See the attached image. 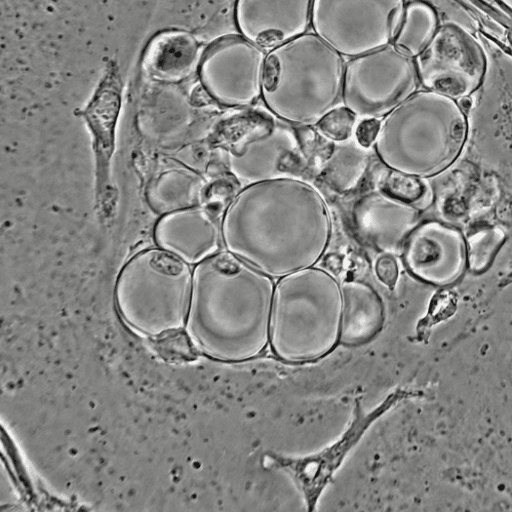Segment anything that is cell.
I'll use <instances>...</instances> for the list:
<instances>
[{"mask_svg":"<svg viewBox=\"0 0 512 512\" xmlns=\"http://www.w3.org/2000/svg\"><path fill=\"white\" fill-rule=\"evenodd\" d=\"M220 226L226 250L272 278L316 266L332 237L324 196L293 176L247 184Z\"/></svg>","mask_w":512,"mask_h":512,"instance_id":"obj_1","label":"cell"},{"mask_svg":"<svg viewBox=\"0 0 512 512\" xmlns=\"http://www.w3.org/2000/svg\"><path fill=\"white\" fill-rule=\"evenodd\" d=\"M274 278L229 251L194 265L191 301L220 324L214 357L247 362L269 348Z\"/></svg>","mask_w":512,"mask_h":512,"instance_id":"obj_2","label":"cell"},{"mask_svg":"<svg viewBox=\"0 0 512 512\" xmlns=\"http://www.w3.org/2000/svg\"><path fill=\"white\" fill-rule=\"evenodd\" d=\"M341 282L330 271L309 267L275 282L269 350L288 364L316 362L340 345Z\"/></svg>","mask_w":512,"mask_h":512,"instance_id":"obj_3","label":"cell"},{"mask_svg":"<svg viewBox=\"0 0 512 512\" xmlns=\"http://www.w3.org/2000/svg\"><path fill=\"white\" fill-rule=\"evenodd\" d=\"M346 60L313 31L267 51L261 98L289 124L315 125L343 105Z\"/></svg>","mask_w":512,"mask_h":512,"instance_id":"obj_4","label":"cell"},{"mask_svg":"<svg viewBox=\"0 0 512 512\" xmlns=\"http://www.w3.org/2000/svg\"><path fill=\"white\" fill-rule=\"evenodd\" d=\"M467 134V119L457 104L417 92L381 119L374 148L387 168L428 178L455 162Z\"/></svg>","mask_w":512,"mask_h":512,"instance_id":"obj_5","label":"cell"},{"mask_svg":"<svg viewBox=\"0 0 512 512\" xmlns=\"http://www.w3.org/2000/svg\"><path fill=\"white\" fill-rule=\"evenodd\" d=\"M404 9V0H314L311 28L350 59L392 43Z\"/></svg>","mask_w":512,"mask_h":512,"instance_id":"obj_6","label":"cell"},{"mask_svg":"<svg viewBox=\"0 0 512 512\" xmlns=\"http://www.w3.org/2000/svg\"><path fill=\"white\" fill-rule=\"evenodd\" d=\"M416 87L411 56L390 43L346 61L342 101L358 120L382 119Z\"/></svg>","mask_w":512,"mask_h":512,"instance_id":"obj_7","label":"cell"},{"mask_svg":"<svg viewBox=\"0 0 512 512\" xmlns=\"http://www.w3.org/2000/svg\"><path fill=\"white\" fill-rule=\"evenodd\" d=\"M266 55L240 33L216 39L203 51L197 70L204 91L223 107L252 106L262 95Z\"/></svg>","mask_w":512,"mask_h":512,"instance_id":"obj_8","label":"cell"},{"mask_svg":"<svg viewBox=\"0 0 512 512\" xmlns=\"http://www.w3.org/2000/svg\"><path fill=\"white\" fill-rule=\"evenodd\" d=\"M225 155L230 173L246 184L291 176L302 156L295 132L269 121L238 136Z\"/></svg>","mask_w":512,"mask_h":512,"instance_id":"obj_9","label":"cell"},{"mask_svg":"<svg viewBox=\"0 0 512 512\" xmlns=\"http://www.w3.org/2000/svg\"><path fill=\"white\" fill-rule=\"evenodd\" d=\"M405 396L404 391L390 393L373 410L365 412L355 402L349 427L333 444L323 450L301 458L267 454L272 464L286 471L301 490L307 509L313 511L317 502L349 451L358 443L366 430Z\"/></svg>","mask_w":512,"mask_h":512,"instance_id":"obj_10","label":"cell"},{"mask_svg":"<svg viewBox=\"0 0 512 512\" xmlns=\"http://www.w3.org/2000/svg\"><path fill=\"white\" fill-rule=\"evenodd\" d=\"M401 254L409 273L429 285L454 284L468 268L465 236L457 227L439 220L420 222Z\"/></svg>","mask_w":512,"mask_h":512,"instance_id":"obj_11","label":"cell"},{"mask_svg":"<svg viewBox=\"0 0 512 512\" xmlns=\"http://www.w3.org/2000/svg\"><path fill=\"white\" fill-rule=\"evenodd\" d=\"M314 0H236L238 32L266 51L310 31Z\"/></svg>","mask_w":512,"mask_h":512,"instance_id":"obj_12","label":"cell"},{"mask_svg":"<svg viewBox=\"0 0 512 512\" xmlns=\"http://www.w3.org/2000/svg\"><path fill=\"white\" fill-rule=\"evenodd\" d=\"M355 233L365 245L380 253L399 254L420 223L415 205L400 201L382 190L361 196L352 212Z\"/></svg>","mask_w":512,"mask_h":512,"instance_id":"obj_13","label":"cell"},{"mask_svg":"<svg viewBox=\"0 0 512 512\" xmlns=\"http://www.w3.org/2000/svg\"><path fill=\"white\" fill-rule=\"evenodd\" d=\"M122 103V80L116 63L106 66L90 101L81 116L92 135L96 164L97 196L111 191V160L115 149V132Z\"/></svg>","mask_w":512,"mask_h":512,"instance_id":"obj_14","label":"cell"},{"mask_svg":"<svg viewBox=\"0 0 512 512\" xmlns=\"http://www.w3.org/2000/svg\"><path fill=\"white\" fill-rule=\"evenodd\" d=\"M154 240L158 247L196 265L219 251L222 232L212 215L197 205L161 215Z\"/></svg>","mask_w":512,"mask_h":512,"instance_id":"obj_15","label":"cell"},{"mask_svg":"<svg viewBox=\"0 0 512 512\" xmlns=\"http://www.w3.org/2000/svg\"><path fill=\"white\" fill-rule=\"evenodd\" d=\"M343 312L340 345L360 346L382 330L385 306L379 292L368 282L341 281Z\"/></svg>","mask_w":512,"mask_h":512,"instance_id":"obj_16","label":"cell"},{"mask_svg":"<svg viewBox=\"0 0 512 512\" xmlns=\"http://www.w3.org/2000/svg\"><path fill=\"white\" fill-rule=\"evenodd\" d=\"M203 52L191 34L169 31L151 41L144 57V68L154 79L178 82L198 70Z\"/></svg>","mask_w":512,"mask_h":512,"instance_id":"obj_17","label":"cell"},{"mask_svg":"<svg viewBox=\"0 0 512 512\" xmlns=\"http://www.w3.org/2000/svg\"><path fill=\"white\" fill-rule=\"evenodd\" d=\"M205 179L197 172L173 168L160 173L147 189V200L152 210L166 213L200 205L205 191Z\"/></svg>","mask_w":512,"mask_h":512,"instance_id":"obj_18","label":"cell"},{"mask_svg":"<svg viewBox=\"0 0 512 512\" xmlns=\"http://www.w3.org/2000/svg\"><path fill=\"white\" fill-rule=\"evenodd\" d=\"M505 240V233L496 226L480 225L465 236L468 268L474 273L486 271Z\"/></svg>","mask_w":512,"mask_h":512,"instance_id":"obj_19","label":"cell"},{"mask_svg":"<svg viewBox=\"0 0 512 512\" xmlns=\"http://www.w3.org/2000/svg\"><path fill=\"white\" fill-rule=\"evenodd\" d=\"M379 189L393 198L413 205L426 194L422 178L389 168L381 177Z\"/></svg>","mask_w":512,"mask_h":512,"instance_id":"obj_20","label":"cell"},{"mask_svg":"<svg viewBox=\"0 0 512 512\" xmlns=\"http://www.w3.org/2000/svg\"><path fill=\"white\" fill-rule=\"evenodd\" d=\"M357 120L354 112L340 105L324 115L315 126L329 140L344 142L352 136Z\"/></svg>","mask_w":512,"mask_h":512,"instance_id":"obj_21","label":"cell"},{"mask_svg":"<svg viewBox=\"0 0 512 512\" xmlns=\"http://www.w3.org/2000/svg\"><path fill=\"white\" fill-rule=\"evenodd\" d=\"M374 271L378 280L393 290L399 277V265L395 255L380 253L374 264Z\"/></svg>","mask_w":512,"mask_h":512,"instance_id":"obj_22","label":"cell"},{"mask_svg":"<svg viewBox=\"0 0 512 512\" xmlns=\"http://www.w3.org/2000/svg\"><path fill=\"white\" fill-rule=\"evenodd\" d=\"M381 120L369 118L360 120L355 128L357 143L362 148H370L374 145L380 129Z\"/></svg>","mask_w":512,"mask_h":512,"instance_id":"obj_23","label":"cell"}]
</instances>
